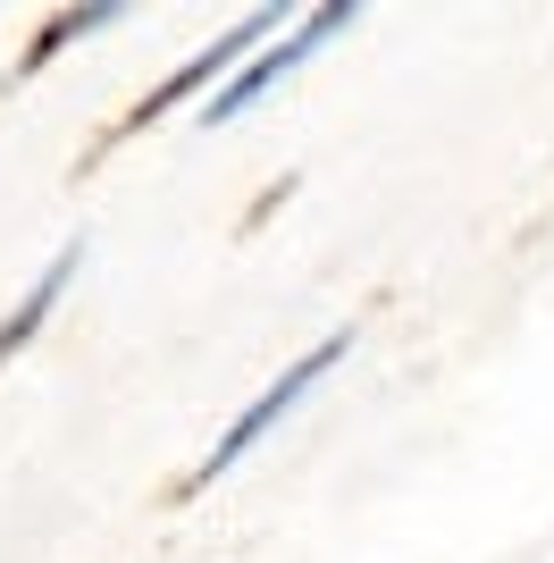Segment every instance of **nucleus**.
I'll return each instance as SVG.
<instances>
[{
  "mask_svg": "<svg viewBox=\"0 0 554 563\" xmlns=\"http://www.w3.org/2000/svg\"><path fill=\"white\" fill-rule=\"evenodd\" d=\"M110 18H118L110 0H92V9H59V18H51L43 34H34V51H25V59H18V76H34V68H43V59H51V51H68L76 34H92V25H110Z\"/></svg>",
  "mask_w": 554,
  "mask_h": 563,
  "instance_id": "obj_5",
  "label": "nucleus"
},
{
  "mask_svg": "<svg viewBox=\"0 0 554 563\" xmlns=\"http://www.w3.org/2000/svg\"><path fill=\"white\" fill-rule=\"evenodd\" d=\"M345 25H353V0H328V9H311V18H302L295 34L277 43V51H261V59H253L244 76H228V93H219V101H202V118H210V126H228L235 110H253V101L269 93L277 76H295L302 59H311V51H320L328 34H345Z\"/></svg>",
  "mask_w": 554,
  "mask_h": 563,
  "instance_id": "obj_2",
  "label": "nucleus"
},
{
  "mask_svg": "<svg viewBox=\"0 0 554 563\" xmlns=\"http://www.w3.org/2000/svg\"><path fill=\"white\" fill-rule=\"evenodd\" d=\"M76 261H85V244H59V261H51L43 278H34V295H25V303L9 311V320H0V362H9V353H18L25 336H34V329L51 320V303H59V286L76 278Z\"/></svg>",
  "mask_w": 554,
  "mask_h": 563,
  "instance_id": "obj_4",
  "label": "nucleus"
},
{
  "mask_svg": "<svg viewBox=\"0 0 554 563\" xmlns=\"http://www.w3.org/2000/svg\"><path fill=\"white\" fill-rule=\"evenodd\" d=\"M345 345H353L345 329H336V336H320V345L302 353L295 371H286V378H277V387H269V396H253V404H244V412H235V429H228V438H219V446H210V463L193 471V488H202V479H219V471H228L235 454H253L261 438H269V429L286 421V412H295V404L311 396V387H320V371H328V362H345Z\"/></svg>",
  "mask_w": 554,
  "mask_h": 563,
  "instance_id": "obj_1",
  "label": "nucleus"
},
{
  "mask_svg": "<svg viewBox=\"0 0 554 563\" xmlns=\"http://www.w3.org/2000/svg\"><path fill=\"white\" fill-rule=\"evenodd\" d=\"M261 34H277V9H261V18H244V25H235V34H219V43H210L202 59H185V68L168 76V85H160V93H152V101H135V110H126V135H135V126H152V118H160V110H177L185 93H202L210 76H228L235 59H244V51L261 43Z\"/></svg>",
  "mask_w": 554,
  "mask_h": 563,
  "instance_id": "obj_3",
  "label": "nucleus"
}]
</instances>
